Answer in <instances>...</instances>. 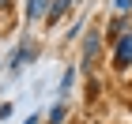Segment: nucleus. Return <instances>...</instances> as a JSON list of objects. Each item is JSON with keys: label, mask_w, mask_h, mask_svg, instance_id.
I'll use <instances>...</instances> for the list:
<instances>
[{"label": "nucleus", "mask_w": 132, "mask_h": 124, "mask_svg": "<svg viewBox=\"0 0 132 124\" xmlns=\"http://www.w3.org/2000/svg\"><path fill=\"white\" fill-rule=\"evenodd\" d=\"M113 64H117V68H128V64H132V34H121V38H117Z\"/></svg>", "instance_id": "1"}, {"label": "nucleus", "mask_w": 132, "mask_h": 124, "mask_svg": "<svg viewBox=\"0 0 132 124\" xmlns=\"http://www.w3.org/2000/svg\"><path fill=\"white\" fill-rule=\"evenodd\" d=\"M98 30H91V34H87V41H83V68H91V64H94V53H98Z\"/></svg>", "instance_id": "2"}, {"label": "nucleus", "mask_w": 132, "mask_h": 124, "mask_svg": "<svg viewBox=\"0 0 132 124\" xmlns=\"http://www.w3.org/2000/svg\"><path fill=\"white\" fill-rule=\"evenodd\" d=\"M72 4H76V0H57V4H53V8H49V26H53L57 19H61V15L72 8Z\"/></svg>", "instance_id": "3"}, {"label": "nucleus", "mask_w": 132, "mask_h": 124, "mask_svg": "<svg viewBox=\"0 0 132 124\" xmlns=\"http://www.w3.org/2000/svg\"><path fill=\"white\" fill-rule=\"evenodd\" d=\"M45 8H49V0H30V4H27V19H38Z\"/></svg>", "instance_id": "4"}, {"label": "nucleus", "mask_w": 132, "mask_h": 124, "mask_svg": "<svg viewBox=\"0 0 132 124\" xmlns=\"http://www.w3.org/2000/svg\"><path fill=\"white\" fill-rule=\"evenodd\" d=\"M64 113H68L64 105H53V113H49V124H64Z\"/></svg>", "instance_id": "5"}, {"label": "nucleus", "mask_w": 132, "mask_h": 124, "mask_svg": "<svg viewBox=\"0 0 132 124\" xmlns=\"http://www.w3.org/2000/svg\"><path fill=\"white\" fill-rule=\"evenodd\" d=\"M72 79H76V72H72V68H68V72L61 75V90H72Z\"/></svg>", "instance_id": "6"}, {"label": "nucleus", "mask_w": 132, "mask_h": 124, "mask_svg": "<svg viewBox=\"0 0 132 124\" xmlns=\"http://www.w3.org/2000/svg\"><path fill=\"white\" fill-rule=\"evenodd\" d=\"M121 30H125V19H117V23L110 26V38H121Z\"/></svg>", "instance_id": "7"}, {"label": "nucleus", "mask_w": 132, "mask_h": 124, "mask_svg": "<svg viewBox=\"0 0 132 124\" xmlns=\"http://www.w3.org/2000/svg\"><path fill=\"white\" fill-rule=\"evenodd\" d=\"M113 4H117V11H128L132 8V0H113Z\"/></svg>", "instance_id": "8"}, {"label": "nucleus", "mask_w": 132, "mask_h": 124, "mask_svg": "<svg viewBox=\"0 0 132 124\" xmlns=\"http://www.w3.org/2000/svg\"><path fill=\"white\" fill-rule=\"evenodd\" d=\"M38 120H42V117H27V120H23V124H38Z\"/></svg>", "instance_id": "9"}, {"label": "nucleus", "mask_w": 132, "mask_h": 124, "mask_svg": "<svg viewBox=\"0 0 132 124\" xmlns=\"http://www.w3.org/2000/svg\"><path fill=\"white\" fill-rule=\"evenodd\" d=\"M8 4H11V0H0V8H8Z\"/></svg>", "instance_id": "10"}]
</instances>
